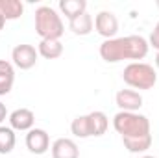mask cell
Returning <instances> with one entry per match:
<instances>
[{
  "mask_svg": "<svg viewBox=\"0 0 159 158\" xmlns=\"http://www.w3.org/2000/svg\"><path fill=\"white\" fill-rule=\"evenodd\" d=\"M157 7H159V0H157Z\"/></svg>",
  "mask_w": 159,
  "mask_h": 158,
  "instance_id": "25",
  "label": "cell"
},
{
  "mask_svg": "<svg viewBox=\"0 0 159 158\" xmlns=\"http://www.w3.org/2000/svg\"><path fill=\"white\" fill-rule=\"evenodd\" d=\"M35 32L41 39H59L65 32L61 15L50 6L37 7L35 9Z\"/></svg>",
  "mask_w": 159,
  "mask_h": 158,
  "instance_id": "3",
  "label": "cell"
},
{
  "mask_svg": "<svg viewBox=\"0 0 159 158\" xmlns=\"http://www.w3.org/2000/svg\"><path fill=\"white\" fill-rule=\"evenodd\" d=\"M94 28L96 32L106 37V39H113L119 32V21L115 17V13L111 11H100L96 17H94Z\"/></svg>",
  "mask_w": 159,
  "mask_h": 158,
  "instance_id": "6",
  "label": "cell"
},
{
  "mask_svg": "<svg viewBox=\"0 0 159 158\" xmlns=\"http://www.w3.org/2000/svg\"><path fill=\"white\" fill-rule=\"evenodd\" d=\"M24 6L19 0H0V15L6 21H15L22 15Z\"/></svg>",
  "mask_w": 159,
  "mask_h": 158,
  "instance_id": "16",
  "label": "cell"
},
{
  "mask_svg": "<svg viewBox=\"0 0 159 158\" xmlns=\"http://www.w3.org/2000/svg\"><path fill=\"white\" fill-rule=\"evenodd\" d=\"M15 82V69L9 62L0 60V97L7 95Z\"/></svg>",
  "mask_w": 159,
  "mask_h": 158,
  "instance_id": "12",
  "label": "cell"
},
{
  "mask_svg": "<svg viewBox=\"0 0 159 158\" xmlns=\"http://www.w3.org/2000/svg\"><path fill=\"white\" fill-rule=\"evenodd\" d=\"M122 78L133 89H152L157 82V73L150 63L133 62V63L124 67Z\"/></svg>",
  "mask_w": 159,
  "mask_h": 158,
  "instance_id": "4",
  "label": "cell"
},
{
  "mask_svg": "<svg viewBox=\"0 0 159 158\" xmlns=\"http://www.w3.org/2000/svg\"><path fill=\"white\" fill-rule=\"evenodd\" d=\"M148 41L143 36H126L106 39L100 45V58L107 63H117L122 60H143L148 54Z\"/></svg>",
  "mask_w": 159,
  "mask_h": 158,
  "instance_id": "1",
  "label": "cell"
},
{
  "mask_svg": "<svg viewBox=\"0 0 159 158\" xmlns=\"http://www.w3.org/2000/svg\"><path fill=\"white\" fill-rule=\"evenodd\" d=\"M37 52L44 60H57L63 54V45L59 39H41Z\"/></svg>",
  "mask_w": 159,
  "mask_h": 158,
  "instance_id": "13",
  "label": "cell"
},
{
  "mask_svg": "<svg viewBox=\"0 0 159 158\" xmlns=\"http://www.w3.org/2000/svg\"><path fill=\"white\" fill-rule=\"evenodd\" d=\"M156 65H157V69H159V52H157V56H156Z\"/></svg>",
  "mask_w": 159,
  "mask_h": 158,
  "instance_id": "23",
  "label": "cell"
},
{
  "mask_svg": "<svg viewBox=\"0 0 159 158\" xmlns=\"http://www.w3.org/2000/svg\"><path fill=\"white\" fill-rule=\"evenodd\" d=\"M115 102L120 112H137L143 106V97L135 89H120L115 97Z\"/></svg>",
  "mask_w": 159,
  "mask_h": 158,
  "instance_id": "9",
  "label": "cell"
},
{
  "mask_svg": "<svg viewBox=\"0 0 159 158\" xmlns=\"http://www.w3.org/2000/svg\"><path fill=\"white\" fill-rule=\"evenodd\" d=\"M70 130L76 138H91V132H89V121H87V116H78V117L72 119L70 123Z\"/></svg>",
  "mask_w": 159,
  "mask_h": 158,
  "instance_id": "19",
  "label": "cell"
},
{
  "mask_svg": "<svg viewBox=\"0 0 159 158\" xmlns=\"http://www.w3.org/2000/svg\"><path fill=\"white\" fill-rule=\"evenodd\" d=\"M26 147L34 155H44L50 149V136L43 128H32L26 134Z\"/></svg>",
  "mask_w": 159,
  "mask_h": 158,
  "instance_id": "7",
  "label": "cell"
},
{
  "mask_svg": "<svg viewBox=\"0 0 159 158\" xmlns=\"http://www.w3.org/2000/svg\"><path fill=\"white\" fill-rule=\"evenodd\" d=\"M87 121H89V132L91 136H104L107 126H109V119L104 112L94 110L91 114H87Z\"/></svg>",
  "mask_w": 159,
  "mask_h": 158,
  "instance_id": "11",
  "label": "cell"
},
{
  "mask_svg": "<svg viewBox=\"0 0 159 158\" xmlns=\"http://www.w3.org/2000/svg\"><path fill=\"white\" fill-rule=\"evenodd\" d=\"M139 158H156V156H150V155H144V156H139Z\"/></svg>",
  "mask_w": 159,
  "mask_h": 158,
  "instance_id": "24",
  "label": "cell"
},
{
  "mask_svg": "<svg viewBox=\"0 0 159 158\" xmlns=\"http://www.w3.org/2000/svg\"><path fill=\"white\" fill-rule=\"evenodd\" d=\"M34 125H35V114L28 108H17L9 114V126L13 130L28 132L34 128Z\"/></svg>",
  "mask_w": 159,
  "mask_h": 158,
  "instance_id": "8",
  "label": "cell"
},
{
  "mask_svg": "<svg viewBox=\"0 0 159 158\" xmlns=\"http://www.w3.org/2000/svg\"><path fill=\"white\" fill-rule=\"evenodd\" d=\"M6 117H7V110H6V104H2V102H0V125L6 121Z\"/></svg>",
  "mask_w": 159,
  "mask_h": 158,
  "instance_id": "21",
  "label": "cell"
},
{
  "mask_svg": "<svg viewBox=\"0 0 159 158\" xmlns=\"http://www.w3.org/2000/svg\"><path fill=\"white\" fill-rule=\"evenodd\" d=\"M59 9L69 21H72V19H76L81 13L87 11V2L85 0H61Z\"/></svg>",
  "mask_w": 159,
  "mask_h": 158,
  "instance_id": "14",
  "label": "cell"
},
{
  "mask_svg": "<svg viewBox=\"0 0 159 158\" xmlns=\"http://www.w3.org/2000/svg\"><path fill=\"white\" fill-rule=\"evenodd\" d=\"M37 56H39V52L35 50V47H34V45H26V43L17 45V47L11 50L13 65L19 67V69H22V71L32 69V67L37 63Z\"/></svg>",
  "mask_w": 159,
  "mask_h": 158,
  "instance_id": "5",
  "label": "cell"
},
{
  "mask_svg": "<svg viewBox=\"0 0 159 158\" xmlns=\"http://www.w3.org/2000/svg\"><path fill=\"white\" fill-rule=\"evenodd\" d=\"M52 158H80V149L74 140L59 138L52 143Z\"/></svg>",
  "mask_w": 159,
  "mask_h": 158,
  "instance_id": "10",
  "label": "cell"
},
{
  "mask_svg": "<svg viewBox=\"0 0 159 158\" xmlns=\"http://www.w3.org/2000/svg\"><path fill=\"white\" fill-rule=\"evenodd\" d=\"M17 143L15 130L11 126H0V155H9Z\"/></svg>",
  "mask_w": 159,
  "mask_h": 158,
  "instance_id": "18",
  "label": "cell"
},
{
  "mask_svg": "<svg viewBox=\"0 0 159 158\" xmlns=\"http://www.w3.org/2000/svg\"><path fill=\"white\" fill-rule=\"evenodd\" d=\"M113 126L122 138H143L150 134V121L137 112H119L113 117Z\"/></svg>",
  "mask_w": 159,
  "mask_h": 158,
  "instance_id": "2",
  "label": "cell"
},
{
  "mask_svg": "<svg viewBox=\"0 0 159 158\" xmlns=\"http://www.w3.org/2000/svg\"><path fill=\"white\" fill-rule=\"evenodd\" d=\"M148 45L154 47V48L159 52V22L156 24V28H154L152 34H150V41H148Z\"/></svg>",
  "mask_w": 159,
  "mask_h": 158,
  "instance_id": "20",
  "label": "cell"
},
{
  "mask_svg": "<svg viewBox=\"0 0 159 158\" xmlns=\"http://www.w3.org/2000/svg\"><path fill=\"white\" fill-rule=\"evenodd\" d=\"M93 17L85 11V13H81L80 17L76 19H72V21H69V26H70V30H72V34H76V36H89L91 32H93Z\"/></svg>",
  "mask_w": 159,
  "mask_h": 158,
  "instance_id": "15",
  "label": "cell"
},
{
  "mask_svg": "<svg viewBox=\"0 0 159 158\" xmlns=\"http://www.w3.org/2000/svg\"><path fill=\"white\" fill-rule=\"evenodd\" d=\"M122 143L124 147L129 151V153H144L150 149L152 145V134L148 136H143V138H122Z\"/></svg>",
  "mask_w": 159,
  "mask_h": 158,
  "instance_id": "17",
  "label": "cell"
},
{
  "mask_svg": "<svg viewBox=\"0 0 159 158\" xmlns=\"http://www.w3.org/2000/svg\"><path fill=\"white\" fill-rule=\"evenodd\" d=\"M4 24H6V19H4V17H2V15H0V30H2V28H4Z\"/></svg>",
  "mask_w": 159,
  "mask_h": 158,
  "instance_id": "22",
  "label": "cell"
}]
</instances>
